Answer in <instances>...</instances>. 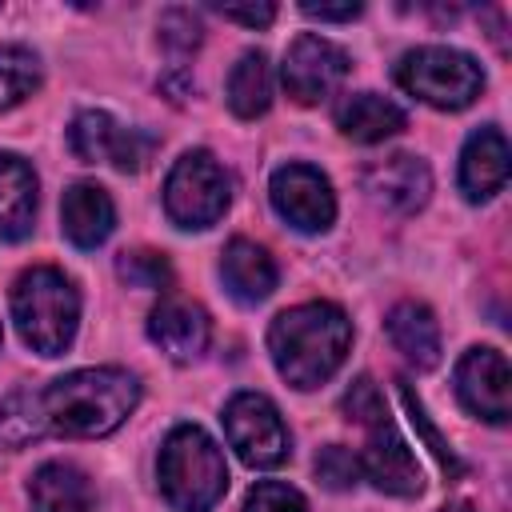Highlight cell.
<instances>
[{
  "label": "cell",
  "instance_id": "6da1fadb",
  "mask_svg": "<svg viewBox=\"0 0 512 512\" xmlns=\"http://www.w3.org/2000/svg\"><path fill=\"white\" fill-rule=\"evenodd\" d=\"M140 400V384L124 368H80L44 388H20L0 404V440L24 448L40 436H108Z\"/></svg>",
  "mask_w": 512,
  "mask_h": 512
},
{
  "label": "cell",
  "instance_id": "7a4b0ae2",
  "mask_svg": "<svg viewBox=\"0 0 512 512\" xmlns=\"http://www.w3.org/2000/svg\"><path fill=\"white\" fill-rule=\"evenodd\" d=\"M348 348H352V320L328 300L296 304L280 312L268 328L272 364L300 392L320 388L344 364Z\"/></svg>",
  "mask_w": 512,
  "mask_h": 512
},
{
  "label": "cell",
  "instance_id": "3957f363",
  "mask_svg": "<svg viewBox=\"0 0 512 512\" xmlns=\"http://www.w3.org/2000/svg\"><path fill=\"white\" fill-rule=\"evenodd\" d=\"M12 320L32 352L60 356L80 324V292L60 268H24L12 288Z\"/></svg>",
  "mask_w": 512,
  "mask_h": 512
},
{
  "label": "cell",
  "instance_id": "277c9868",
  "mask_svg": "<svg viewBox=\"0 0 512 512\" xmlns=\"http://www.w3.org/2000/svg\"><path fill=\"white\" fill-rule=\"evenodd\" d=\"M156 472H160V492L176 512H208L228 492L224 452L196 424H180L168 432Z\"/></svg>",
  "mask_w": 512,
  "mask_h": 512
},
{
  "label": "cell",
  "instance_id": "5b68a950",
  "mask_svg": "<svg viewBox=\"0 0 512 512\" xmlns=\"http://www.w3.org/2000/svg\"><path fill=\"white\" fill-rule=\"evenodd\" d=\"M396 84L404 92H412L416 100L432 104V108L456 112V108H468L484 92V72L460 48L424 44V48H412V52L400 56Z\"/></svg>",
  "mask_w": 512,
  "mask_h": 512
},
{
  "label": "cell",
  "instance_id": "8992f818",
  "mask_svg": "<svg viewBox=\"0 0 512 512\" xmlns=\"http://www.w3.org/2000/svg\"><path fill=\"white\" fill-rule=\"evenodd\" d=\"M232 200V180L220 160L204 148L184 152L164 180V208L180 228H208L224 216Z\"/></svg>",
  "mask_w": 512,
  "mask_h": 512
},
{
  "label": "cell",
  "instance_id": "52a82bcc",
  "mask_svg": "<svg viewBox=\"0 0 512 512\" xmlns=\"http://www.w3.org/2000/svg\"><path fill=\"white\" fill-rule=\"evenodd\" d=\"M224 432L248 468H276L292 452V436L276 404L260 392H236L224 408Z\"/></svg>",
  "mask_w": 512,
  "mask_h": 512
},
{
  "label": "cell",
  "instance_id": "ba28073f",
  "mask_svg": "<svg viewBox=\"0 0 512 512\" xmlns=\"http://www.w3.org/2000/svg\"><path fill=\"white\" fill-rule=\"evenodd\" d=\"M348 68H352L348 64V52L340 44L304 32L284 52L280 76H284V88H288V96L296 104H316V100H324V96H332L340 88V80L348 76Z\"/></svg>",
  "mask_w": 512,
  "mask_h": 512
},
{
  "label": "cell",
  "instance_id": "9c48e42d",
  "mask_svg": "<svg viewBox=\"0 0 512 512\" xmlns=\"http://www.w3.org/2000/svg\"><path fill=\"white\" fill-rule=\"evenodd\" d=\"M68 144H72V152L80 160H88V164H100L104 160V164H112L120 172H140L144 160L156 148L152 136L116 124L108 112H80L72 120V128H68Z\"/></svg>",
  "mask_w": 512,
  "mask_h": 512
},
{
  "label": "cell",
  "instance_id": "30bf717a",
  "mask_svg": "<svg viewBox=\"0 0 512 512\" xmlns=\"http://www.w3.org/2000/svg\"><path fill=\"white\" fill-rule=\"evenodd\" d=\"M272 208L300 232H324L336 220V196L324 172L312 164H284L272 172Z\"/></svg>",
  "mask_w": 512,
  "mask_h": 512
},
{
  "label": "cell",
  "instance_id": "8fae6325",
  "mask_svg": "<svg viewBox=\"0 0 512 512\" xmlns=\"http://www.w3.org/2000/svg\"><path fill=\"white\" fill-rule=\"evenodd\" d=\"M456 396L472 416L488 424H504L512 416V376L504 352L468 348L456 364Z\"/></svg>",
  "mask_w": 512,
  "mask_h": 512
},
{
  "label": "cell",
  "instance_id": "7c38bea8",
  "mask_svg": "<svg viewBox=\"0 0 512 512\" xmlns=\"http://www.w3.org/2000/svg\"><path fill=\"white\" fill-rule=\"evenodd\" d=\"M360 476H368L388 496H420L424 492V468L404 444V436L388 424L368 428V448L360 456Z\"/></svg>",
  "mask_w": 512,
  "mask_h": 512
},
{
  "label": "cell",
  "instance_id": "4fadbf2b",
  "mask_svg": "<svg viewBox=\"0 0 512 512\" xmlns=\"http://www.w3.org/2000/svg\"><path fill=\"white\" fill-rule=\"evenodd\" d=\"M360 180H364V192L376 204H384L388 212H400V216H412L416 208H424L428 204V192H432L428 164L420 156H408V152L372 160Z\"/></svg>",
  "mask_w": 512,
  "mask_h": 512
},
{
  "label": "cell",
  "instance_id": "5bb4252c",
  "mask_svg": "<svg viewBox=\"0 0 512 512\" xmlns=\"http://www.w3.org/2000/svg\"><path fill=\"white\" fill-rule=\"evenodd\" d=\"M148 336L152 344L176 360V364H188L196 360L204 348H208V336H212V324H208V312L184 296H164L152 312H148Z\"/></svg>",
  "mask_w": 512,
  "mask_h": 512
},
{
  "label": "cell",
  "instance_id": "9a60e30c",
  "mask_svg": "<svg viewBox=\"0 0 512 512\" xmlns=\"http://www.w3.org/2000/svg\"><path fill=\"white\" fill-rule=\"evenodd\" d=\"M508 180V140L500 128H480L460 152V188L468 200H488Z\"/></svg>",
  "mask_w": 512,
  "mask_h": 512
},
{
  "label": "cell",
  "instance_id": "2e32d148",
  "mask_svg": "<svg viewBox=\"0 0 512 512\" xmlns=\"http://www.w3.org/2000/svg\"><path fill=\"white\" fill-rule=\"evenodd\" d=\"M36 204H40V184L32 164L16 152H0V236L24 240L36 224Z\"/></svg>",
  "mask_w": 512,
  "mask_h": 512
},
{
  "label": "cell",
  "instance_id": "e0dca14e",
  "mask_svg": "<svg viewBox=\"0 0 512 512\" xmlns=\"http://www.w3.org/2000/svg\"><path fill=\"white\" fill-rule=\"evenodd\" d=\"M60 224H64V236L76 244V248H96L108 240L112 224H116V208H112V196L100 188V184H72L60 200Z\"/></svg>",
  "mask_w": 512,
  "mask_h": 512
},
{
  "label": "cell",
  "instance_id": "ac0fdd59",
  "mask_svg": "<svg viewBox=\"0 0 512 512\" xmlns=\"http://www.w3.org/2000/svg\"><path fill=\"white\" fill-rule=\"evenodd\" d=\"M220 276L224 288L240 300V304H260L264 296H272L276 288V260L268 256V248H260L256 240L236 236L224 256H220Z\"/></svg>",
  "mask_w": 512,
  "mask_h": 512
},
{
  "label": "cell",
  "instance_id": "d6986e66",
  "mask_svg": "<svg viewBox=\"0 0 512 512\" xmlns=\"http://www.w3.org/2000/svg\"><path fill=\"white\" fill-rule=\"evenodd\" d=\"M408 124L404 108L380 92H352L336 108V128L356 144H380Z\"/></svg>",
  "mask_w": 512,
  "mask_h": 512
},
{
  "label": "cell",
  "instance_id": "ffe728a7",
  "mask_svg": "<svg viewBox=\"0 0 512 512\" xmlns=\"http://www.w3.org/2000/svg\"><path fill=\"white\" fill-rule=\"evenodd\" d=\"M32 512H92V484L76 464H40L28 480Z\"/></svg>",
  "mask_w": 512,
  "mask_h": 512
},
{
  "label": "cell",
  "instance_id": "44dd1931",
  "mask_svg": "<svg viewBox=\"0 0 512 512\" xmlns=\"http://www.w3.org/2000/svg\"><path fill=\"white\" fill-rule=\"evenodd\" d=\"M384 328H388V340H392L416 368H436V360H440V324H436V316H432L428 304H420V300H400V304L388 312Z\"/></svg>",
  "mask_w": 512,
  "mask_h": 512
},
{
  "label": "cell",
  "instance_id": "7402d4cb",
  "mask_svg": "<svg viewBox=\"0 0 512 512\" xmlns=\"http://www.w3.org/2000/svg\"><path fill=\"white\" fill-rule=\"evenodd\" d=\"M272 104V68L264 52H244L228 76V108L240 120L264 116Z\"/></svg>",
  "mask_w": 512,
  "mask_h": 512
},
{
  "label": "cell",
  "instance_id": "603a6c76",
  "mask_svg": "<svg viewBox=\"0 0 512 512\" xmlns=\"http://www.w3.org/2000/svg\"><path fill=\"white\" fill-rule=\"evenodd\" d=\"M40 88V60L24 44H4L0 48V112L16 108Z\"/></svg>",
  "mask_w": 512,
  "mask_h": 512
},
{
  "label": "cell",
  "instance_id": "cb8c5ba5",
  "mask_svg": "<svg viewBox=\"0 0 512 512\" xmlns=\"http://www.w3.org/2000/svg\"><path fill=\"white\" fill-rule=\"evenodd\" d=\"M116 276L132 288H168L172 264H168V256H160L152 248H132V252L116 256Z\"/></svg>",
  "mask_w": 512,
  "mask_h": 512
},
{
  "label": "cell",
  "instance_id": "d4e9b609",
  "mask_svg": "<svg viewBox=\"0 0 512 512\" xmlns=\"http://www.w3.org/2000/svg\"><path fill=\"white\" fill-rule=\"evenodd\" d=\"M400 400H404V412H408V420L416 424V432L424 436V444L432 448V456H436V464L448 472V476H460L464 472V464H460V456L448 448V440L428 424V416H424V404H420V396L412 392V384L408 380H400Z\"/></svg>",
  "mask_w": 512,
  "mask_h": 512
},
{
  "label": "cell",
  "instance_id": "484cf974",
  "mask_svg": "<svg viewBox=\"0 0 512 512\" xmlns=\"http://www.w3.org/2000/svg\"><path fill=\"white\" fill-rule=\"evenodd\" d=\"M340 408H344V416H348L352 424H360V428H380V424H388V404H384L380 388H376L368 376H356V380H352V388L344 392Z\"/></svg>",
  "mask_w": 512,
  "mask_h": 512
},
{
  "label": "cell",
  "instance_id": "4316f807",
  "mask_svg": "<svg viewBox=\"0 0 512 512\" xmlns=\"http://www.w3.org/2000/svg\"><path fill=\"white\" fill-rule=\"evenodd\" d=\"M312 468H316V480H320L324 488H332V492H344V488H352V484L360 480V456L348 452L344 444L320 448Z\"/></svg>",
  "mask_w": 512,
  "mask_h": 512
},
{
  "label": "cell",
  "instance_id": "83f0119b",
  "mask_svg": "<svg viewBox=\"0 0 512 512\" xmlns=\"http://www.w3.org/2000/svg\"><path fill=\"white\" fill-rule=\"evenodd\" d=\"M244 512H308V508H304V496H300L292 484L264 480V484H256V488L248 492Z\"/></svg>",
  "mask_w": 512,
  "mask_h": 512
},
{
  "label": "cell",
  "instance_id": "f1b7e54d",
  "mask_svg": "<svg viewBox=\"0 0 512 512\" xmlns=\"http://www.w3.org/2000/svg\"><path fill=\"white\" fill-rule=\"evenodd\" d=\"M200 20L188 12V8H168L160 16V44L172 48V52H192L200 44Z\"/></svg>",
  "mask_w": 512,
  "mask_h": 512
},
{
  "label": "cell",
  "instance_id": "f546056e",
  "mask_svg": "<svg viewBox=\"0 0 512 512\" xmlns=\"http://www.w3.org/2000/svg\"><path fill=\"white\" fill-rule=\"evenodd\" d=\"M220 16H224V20H240V24H248V28H264V24L276 20V8H272V4H224Z\"/></svg>",
  "mask_w": 512,
  "mask_h": 512
},
{
  "label": "cell",
  "instance_id": "4dcf8cb0",
  "mask_svg": "<svg viewBox=\"0 0 512 512\" xmlns=\"http://www.w3.org/2000/svg\"><path fill=\"white\" fill-rule=\"evenodd\" d=\"M300 12L312 16V20H356L360 4H312V0H304Z\"/></svg>",
  "mask_w": 512,
  "mask_h": 512
},
{
  "label": "cell",
  "instance_id": "1f68e13d",
  "mask_svg": "<svg viewBox=\"0 0 512 512\" xmlns=\"http://www.w3.org/2000/svg\"><path fill=\"white\" fill-rule=\"evenodd\" d=\"M440 512H476V508H472V504H464V500H460V504H448V508H440Z\"/></svg>",
  "mask_w": 512,
  "mask_h": 512
}]
</instances>
